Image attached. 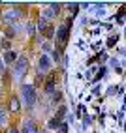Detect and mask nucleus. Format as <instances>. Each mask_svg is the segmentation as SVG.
I'll return each mask as SVG.
<instances>
[{
    "label": "nucleus",
    "instance_id": "39448f33",
    "mask_svg": "<svg viewBox=\"0 0 126 133\" xmlns=\"http://www.w3.org/2000/svg\"><path fill=\"white\" fill-rule=\"evenodd\" d=\"M49 71H51V58H49V55H40V58H38V73L45 75Z\"/></svg>",
    "mask_w": 126,
    "mask_h": 133
},
{
    "label": "nucleus",
    "instance_id": "7ed1b4c3",
    "mask_svg": "<svg viewBox=\"0 0 126 133\" xmlns=\"http://www.w3.org/2000/svg\"><path fill=\"white\" fill-rule=\"evenodd\" d=\"M71 23H74V19H71V17H68L64 24H60L58 28H55V38H57V43H58V47H60V49L64 47L66 43H68V39H70ZM58 47H57V49H58Z\"/></svg>",
    "mask_w": 126,
    "mask_h": 133
},
{
    "label": "nucleus",
    "instance_id": "473e14b6",
    "mask_svg": "<svg viewBox=\"0 0 126 133\" xmlns=\"http://www.w3.org/2000/svg\"><path fill=\"white\" fill-rule=\"evenodd\" d=\"M104 120H105V112H102V114H100V124H104Z\"/></svg>",
    "mask_w": 126,
    "mask_h": 133
},
{
    "label": "nucleus",
    "instance_id": "f704fd0d",
    "mask_svg": "<svg viewBox=\"0 0 126 133\" xmlns=\"http://www.w3.org/2000/svg\"><path fill=\"white\" fill-rule=\"evenodd\" d=\"M0 94H2V86H0Z\"/></svg>",
    "mask_w": 126,
    "mask_h": 133
},
{
    "label": "nucleus",
    "instance_id": "9b49d317",
    "mask_svg": "<svg viewBox=\"0 0 126 133\" xmlns=\"http://www.w3.org/2000/svg\"><path fill=\"white\" fill-rule=\"evenodd\" d=\"M41 36H45V39H53V38H55V26H53V24H47V28L43 30Z\"/></svg>",
    "mask_w": 126,
    "mask_h": 133
},
{
    "label": "nucleus",
    "instance_id": "72a5a7b5",
    "mask_svg": "<svg viewBox=\"0 0 126 133\" xmlns=\"http://www.w3.org/2000/svg\"><path fill=\"white\" fill-rule=\"evenodd\" d=\"M38 133H47V131L45 129H38Z\"/></svg>",
    "mask_w": 126,
    "mask_h": 133
},
{
    "label": "nucleus",
    "instance_id": "9d476101",
    "mask_svg": "<svg viewBox=\"0 0 126 133\" xmlns=\"http://www.w3.org/2000/svg\"><path fill=\"white\" fill-rule=\"evenodd\" d=\"M17 56H19V55H17L15 51H6L4 56H2V62H4L6 66H13L15 60H17Z\"/></svg>",
    "mask_w": 126,
    "mask_h": 133
},
{
    "label": "nucleus",
    "instance_id": "7c9ffc66",
    "mask_svg": "<svg viewBox=\"0 0 126 133\" xmlns=\"http://www.w3.org/2000/svg\"><path fill=\"white\" fill-rule=\"evenodd\" d=\"M117 52H119L121 56H124V47H119V49H117Z\"/></svg>",
    "mask_w": 126,
    "mask_h": 133
},
{
    "label": "nucleus",
    "instance_id": "f257e3e1",
    "mask_svg": "<svg viewBox=\"0 0 126 133\" xmlns=\"http://www.w3.org/2000/svg\"><path fill=\"white\" fill-rule=\"evenodd\" d=\"M36 101H38V92H36L34 84H21V103L25 105L28 111H32L36 107Z\"/></svg>",
    "mask_w": 126,
    "mask_h": 133
},
{
    "label": "nucleus",
    "instance_id": "f3484780",
    "mask_svg": "<svg viewBox=\"0 0 126 133\" xmlns=\"http://www.w3.org/2000/svg\"><path fill=\"white\" fill-rule=\"evenodd\" d=\"M66 8L71 11V19H74V17L77 15V11H79V4H71V2H70V4H66Z\"/></svg>",
    "mask_w": 126,
    "mask_h": 133
},
{
    "label": "nucleus",
    "instance_id": "6ab92c4d",
    "mask_svg": "<svg viewBox=\"0 0 126 133\" xmlns=\"http://www.w3.org/2000/svg\"><path fill=\"white\" fill-rule=\"evenodd\" d=\"M117 41H119V34H113V36H109V39H107V47H115Z\"/></svg>",
    "mask_w": 126,
    "mask_h": 133
},
{
    "label": "nucleus",
    "instance_id": "2f4dec72",
    "mask_svg": "<svg viewBox=\"0 0 126 133\" xmlns=\"http://www.w3.org/2000/svg\"><path fill=\"white\" fill-rule=\"evenodd\" d=\"M92 94H100V86H94L92 88Z\"/></svg>",
    "mask_w": 126,
    "mask_h": 133
},
{
    "label": "nucleus",
    "instance_id": "c85d7f7f",
    "mask_svg": "<svg viewBox=\"0 0 126 133\" xmlns=\"http://www.w3.org/2000/svg\"><path fill=\"white\" fill-rule=\"evenodd\" d=\"M83 112H85V105H79V109H77V116H81Z\"/></svg>",
    "mask_w": 126,
    "mask_h": 133
},
{
    "label": "nucleus",
    "instance_id": "cd10ccee",
    "mask_svg": "<svg viewBox=\"0 0 126 133\" xmlns=\"http://www.w3.org/2000/svg\"><path fill=\"white\" fill-rule=\"evenodd\" d=\"M0 75H6V64L2 62V58H0Z\"/></svg>",
    "mask_w": 126,
    "mask_h": 133
},
{
    "label": "nucleus",
    "instance_id": "4be33fe9",
    "mask_svg": "<svg viewBox=\"0 0 126 133\" xmlns=\"http://www.w3.org/2000/svg\"><path fill=\"white\" fill-rule=\"evenodd\" d=\"M60 99H62V92L60 90H55V92H53V105H57Z\"/></svg>",
    "mask_w": 126,
    "mask_h": 133
},
{
    "label": "nucleus",
    "instance_id": "2eb2a0df",
    "mask_svg": "<svg viewBox=\"0 0 126 133\" xmlns=\"http://www.w3.org/2000/svg\"><path fill=\"white\" fill-rule=\"evenodd\" d=\"M51 55H53V62H55V64H60V60H62V51H60V49H53Z\"/></svg>",
    "mask_w": 126,
    "mask_h": 133
},
{
    "label": "nucleus",
    "instance_id": "20e7f679",
    "mask_svg": "<svg viewBox=\"0 0 126 133\" xmlns=\"http://www.w3.org/2000/svg\"><path fill=\"white\" fill-rule=\"evenodd\" d=\"M19 8H21L19 4H13V10H8V11H4L2 15H0V19H2L4 23H8L10 26H11V24H15V23H17V19H19V17L23 15Z\"/></svg>",
    "mask_w": 126,
    "mask_h": 133
},
{
    "label": "nucleus",
    "instance_id": "c756f323",
    "mask_svg": "<svg viewBox=\"0 0 126 133\" xmlns=\"http://www.w3.org/2000/svg\"><path fill=\"white\" fill-rule=\"evenodd\" d=\"M6 133H19V129H17V128H10Z\"/></svg>",
    "mask_w": 126,
    "mask_h": 133
},
{
    "label": "nucleus",
    "instance_id": "412c9836",
    "mask_svg": "<svg viewBox=\"0 0 126 133\" xmlns=\"http://www.w3.org/2000/svg\"><path fill=\"white\" fill-rule=\"evenodd\" d=\"M107 75V68L105 66H100V68H98V75H96V81H98V79H102V77H105Z\"/></svg>",
    "mask_w": 126,
    "mask_h": 133
},
{
    "label": "nucleus",
    "instance_id": "f03ea898",
    "mask_svg": "<svg viewBox=\"0 0 126 133\" xmlns=\"http://www.w3.org/2000/svg\"><path fill=\"white\" fill-rule=\"evenodd\" d=\"M28 68H30V62H28V56L26 55H19L13 64V79L17 83H21L23 79L26 77V73H28Z\"/></svg>",
    "mask_w": 126,
    "mask_h": 133
},
{
    "label": "nucleus",
    "instance_id": "4468645a",
    "mask_svg": "<svg viewBox=\"0 0 126 133\" xmlns=\"http://www.w3.org/2000/svg\"><path fill=\"white\" fill-rule=\"evenodd\" d=\"M53 17H55V13H53V10H51V8H49V6H47V8H45V10H43V11H41V19H45V21L49 23V19H53Z\"/></svg>",
    "mask_w": 126,
    "mask_h": 133
},
{
    "label": "nucleus",
    "instance_id": "b1692460",
    "mask_svg": "<svg viewBox=\"0 0 126 133\" xmlns=\"http://www.w3.org/2000/svg\"><path fill=\"white\" fill-rule=\"evenodd\" d=\"M57 133H68V124L66 122H60V126L57 128Z\"/></svg>",
    "mask_w": 126,
    "mask_h": 133
},
{
    "label": "nucleus",
    "instance_id": "423d86ee",
    "mask_svg": "<svg viewBox=\"0 0 126 133\" xmlns=\"http://www.w3.org/2000/svg\"><path fill=\"white\" fill-rule=\"evenodd\" d=\"M38 129H40L38 122H36L34 118H26V120L23 122V126H21L19 133H38Z\"/></svg>",
    "mask_w": 126,
    "mask_h": 133
},
{
    "label": "nucleus",
    "instance_id": "a878e982",
    "mask_svg": "<svg viewBox=\"0 0 126 133\" xmlns=\"http://www.w3.org/2000/svg\"><path fill=\"white\" fill-rule=\"evenodd\" d=\"M122 118H124V105L121 107V111L117 112V120H119V124H121V126H122Z\"/></svg>",
    "mask_w": 126,
    "mask_h": 133
},
{
    "label": "nucleus",
    "instance_id": "0eeeda50",
    "mask_svg": "<svg viewBox=\"0 0 126 133\" xmlns=\"http://www.w3.org/2000/svg\"><path fill=\"white\" fill-rule=\"evenodd\" d=\"M8 112H13V114H19L21 112V101H19V97H17L15 94L10 96V99H8Z\"/></svg>",
    "mask_w": 126,
    "mask_h": 133
},
{
    "label": "nucleus",
    "instance_id": "393cba45",
    "mask_svg": "<svg viewBox=\"0 0 126 133\" xmlns=\"http://www.w3.org/2000/svg\"><path fill=\"white\" fill-rule=\"evenodd\" d=\"M2 49H4V52H6V51H11V41H10V39H4V41H2Z\"/></svg>",
    "mask_w": 126,
    "mask_h": 133
},
{
    "label": "nucleus",
    "instance_id": "aec40b11",
    "mask_svg": "<svg viewBox=\"0 0 126 133\" xmlns=\"http://www.w3.org/2000/svg\"><path fill=\"white\" fill-rule=\"evenodd\" d=\"M64 114H66V107H64V105H62V107H60V109L57 111V114H55V118L62 122V120H64V118H62V116H64Z\"/></svg>",
    "mask_w": 126,
    "mask_h": 133
},
{
    "label": "nucleus",
    "instance_id": "1a4fd4ad",
    "mask_svg": "<svg viewBox=\"0 0 126 133\" xmlns=\"http://www.w3.org/2000/svg\"><path fill=\"white\" fill-rule=\"evenodd\" d=\"M43 90H45V94H53L57 90V77L53 75V77H49L45 83H43Z\"/></svg>",
    "mask_w": 126,
    "mask_h": 133
},
{
    "label": "nucleus",
    "instance_id": "a211bd4d",
    "mask_svg": "<svg viewBox=\"0 0 126 133\" xmlns=\"http://www.w3.org/2000/svg\"><path fill=\"white\" fill-rule=\"evenodd\" d=\"M58 126H60V120H57L55 116L49 118V122H47V128H49V129H57Z\"/></svg>",
    "mask_w": 126,
    "mask_h": 133
},
{
    "label": "nucleus",
    "instance_id": "f8f14e48",
    "mask_svg": "<svg viewBox=\"0 0 126 133\" xmlns=\"http://www.w3.org/2000/svg\"><path fill=\"white\" fill-rule=\"evenodd\" d=\"M25 34H26V36H28V38H32L34 36V34H36V26H34V23H26L25 24Z\"/></svg>",
    "mask_w": 126,
    "mask_h": 133
},
{
    "label": "nucleus",
    "instance_id": "bb28decb",
    "mask_svg": "<svg viewBox=\"0 0 126 133\" xmlns=\"http://www.w3.org/2000/svg\"><path fill=\"white\" fill-rule=\"evenodd\" d=\"M122 17H124V10H121L119 13H117V15H115V19H117V21H119L121 24H124V19H122Z\"/></svg>",
    "mask_w": 126,
    "mask_h": 133
},
{
    "label": "nucleus",
    "instance_id": "ddd939ff",
    "mask_svg": "<svg viewBox=\"0 0 126 133\" xmlns=\"http://www.w3.org/2000/svg\"><path fill=\"white\" fill-rule=\"evenodd\" d=\"M47 24H49V23H47L45 19H41V17H40V21H38V24H34V26H36V32H40V34H43V30L47 28Z\"/></svg>",
    "mask_w": 126,
    "mask_h": 133
},
{
    "label": "nucleus",
    "instance_id": "5701e85b",
    "mask_svg": "<svg viewBox=\"0 0 126 133\" xmlns=\"http://www.w3.org/2000/svg\"><path fill=\"white\" fill-rule=\"evenodd\" d=\"M41 51H43L41 55H47V52H51V51H53V49H51V45H49V41H43V43H41Z\"/></svg>",
    "mask_w": 126,
    "mask_h": 133
},
{
    "label": "nucleus",
    "instance_id": "6e6552de",
    "mask_svg": "<svg viewBox=\"0 0 126 133\" xmlns=\"http://www.w3.org/2000/svg\"><path fill=\"white\" fill-rule=\"evenodd\" d=\"M8 124H10V112H8L6 105L0 103V129L8 128Z\"/></svg>",
    "mask_w": 126,
    "mask_h": 133
},
{
    "label": "nucleus",
    "instance_id": "dca6fc26",
    "mask_svg": "<svg viewBox=\"0 0 126 133\" xmlns=\"http://www.w3.org/2000/svg\"><path fill=\"white\" fill-rule=\"evenodd\" d=\"M49 8L53 10V13H55V17H58V15H60V10H62V8H64V4H57V2H51V4H49Z\"/></svg>",
    "mask_w": 126,
    "mask_h": 133
}]
</instances>
